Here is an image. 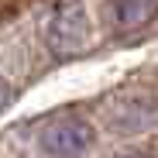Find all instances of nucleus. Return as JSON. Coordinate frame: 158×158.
Wrapping results in <instances>:
<instances>
[{"instance_id":"nucleus-1","label":"nucleus","mask_w":158,"mask_h":158,"mask_svg":"<svg viewBox=\"0 0 158 158\" xmlns=\"http://www.w3.org/2000/svg\"><path fill=\"white\" fill-rule=\"evenodd\" d=\"M89 17L83 10V4H65L55 17L48 21V48L55 52L59 59H72V55H83L89 48Z\"/></svg>"},{"instance_id":"nucleus-2","label":"nucleus","mask_w":158,"mask_h":158,"mask_svg":"<svg viewBox=\"0 0 158 158\" xmlns=\"http://www.w3.org/2000/svg\"><path fill=\"white\" fill-rule=\"evenodd\" d=\"M93 127L79 117H55L41 127V148L52 158H79L93 148Z\"/></svg>"},{"instance_id":"nucleus-3","label":"nucleus","mask_w":158,"mask_h":158,"mask_svg":"<svg viewBox=\"0 0 158 158\" xmlns=\"http://www.w3.org/2000/svg\"><path fill=\"white\" fill-rule=\"evenodd\" d=\"M110 10L120 31H134V28H144L158 14V0H110Z\"/></svg>"},{"instance_id":"nucleus-4","label":"nucleus","mask_w":158,"mask_h":158,"mask_svg":"<svg viewBox=\"0 0 158 158\" xmlns=\"http://www.w3.org/2000/svg\"><path fill=\"white\" fill-rule=\"evenodd\" d=\"M7 100H10V89H7V83H0V107H7Z\"/></svg>"},{"instance_id":"nucleus-5","label":"nucleus","mask_w":158,"mask_h":158,"mask_svg":"<svg viewBox=\"0 0 158 158\" xmlns=\"http://www.w3.org/2000/svg\"><path fill=\"white\" fill-rule=\"evenodd\" d=\"M120 158H148V155H141V151H127V155H120Z\"/></svg>"}]
</instances>
